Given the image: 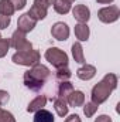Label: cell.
Returning <instances> with one entry per match:
<instances>
[{
  "label": "cell",
  "mask_w": 120,
  "mask_h": 122,
  "mask_svg": "<svg viewBox=\"0 0 120 122\" xmlns=\"http://www.w3.org/2000/svg\"><path fill=\"white\" fill-rule=\"evenodd\" d=\"M51 71L48 67L42 65V64H35L32 65L28 71L24 72V85L34 92H38L45 84V81L50 78Z\"/></svg>",
  "instance_id": "1"
},
{
  "label": "cell",
  "mask_w": 120,
  "mask_h": 122,
  "mask_svg": "<svg viewBox=\"0 0 120 122\" xmlns=\"http://www.w3.org/2000/svg\"><path fill=\"white\" fill-rule=\"evenodd\" d=\"M117 87V75L116 74H106L102 81H99L93 88H92V102L96 105H100L107 101L110 94L116 90Z\"/></svg>",
  "instance_id": "2"
},
{
  "label": "cell",
  "mask_w": 120,
  "mask_h": 122,
  "mask_svg": "<svg viewBox=\"0 0 120 122\" xmlns=\"http://www.w3.org/2000/svg\"><path fill=\"white\" fill-rule=\"evenodd\" d=\"M41 58V54L38 50H27V51H17L16 54H13L11 61L14 64L18 65H26V67H32L35 64H38V61Z\"/></svg>",
  "instance_id": "3"
},
{
  "label": "cell",
  "mask_w": 120,
  "mask_h": 122,
  "mask_svg": "<svg viewBox=\"0 0 120 122\" xmlns=\"http://www.w3.org/2000/svg\"><path fill=\"white\" fill-rule=\"evenodd\" d=\"M45 60L52 64L55 68L66 67L68 65V54L57 47H51L45 51Z\"/></svg>",
  "instance_id": "4"
},
{
  "label": "cell",
  "mask_w": 120,
  "mask_h": 122,
  "mask_svg": "<svg viewBox=\"0 0 120 122\" xmlns=\"http://www.w3.org/2000/svg\"><path fill=\"white\" fill-rule=\"evenodd\" d=\"M10 46L16 48L17 51H27L32 48V44L26 38V34L18 30H16L13 33V36L10 37Z\"/></svg>",
  "instance_id": "5"
},
{
  "label": "cell",
  "mask_w": 120,
  "mask_h": 122,
  "mask_svg": "<svg viewBox=\"0 0 120 122\" xmlns=\"http://www.w3.org/2000/svg\"><path fill=\"white\" fill-rule=\"evenodd\" d=\"M97 17L102 23H115L120 17V10L117 6H109V7H103L97 11Z\"/></svg>",
  "instance_id": "6"
},
{
  "label": "cell",
  "mask_w": 120,
  "mask_h": 122,
  "mask_svg": "<svg viewBox=\"0 0 120 122\" xmlns=\"http://www.w3.org/2000/svg\"><path fill=\"white\" fill-rule=\"evenodd\" d=\"M35 24H37V21L31 17L28 13H24L23 16H20L18 17V21H17V30L21 31V33H24V34H27V33H30L31 30H34V27H35Z\"/></svg>",
  "instance_id": "7"
},
{
  "label": "cell",
  "mask_w": 120,
  "mask_h": 122,
  "mask_svg": "<svg viewBox=\"0 0 120 122\" xmlns=\"http://www.w3.org/2000/svg\"><path fill=\"white\" fill-rule=\"evenodd\" d=\"M51 34H52V37H54L55 40H58V41H65V40H68V37H69V27H68L66 23L58 21V23H55V24L52 26Z\"/></svg>",
  "instance_id": "8"
},
{
  "label": "cell",
  "mask_w": 120,
  "mask_h": 122,
  "mask_svg": "<svg viewBox=\"0 0 120 122\" xmlns=\"http://www.w3.org/2000/svg\"><path fill=\"white\" fill-rule=\"evenodd\" d=\"M72 14L74 17L79 21V23H88L90 19V10L85 6V4H78L72 9Z\"/></svg>",
  "instance_id": "9"
},
{
  "label": "cell",
  "mask_w": 120,
  "mask_h": 122,
  "mask_svg": "<svg viewBox=\"0 0 120 122\" xmlns=\"http://www.w3.org/2000/svg\"><path fill=\"white\" fill-rule=\"evenodd\" d=\"M66 104L72 108H78V107H82L85 104V94L82 91H74L71 92L68 97H66Z\"/></svg>",
  "instance_id": "10"
},
{
  "label": "cell",
  "mask_w": 120,
  "mask_h": 122,
  "mask_svg": "<svg viewBox=\"0 0 120 122\" xmlns=\"http://www.w3.org/2000/svg\"><path fill=\"white\" fill-rule=\"evenodd\" d=\"M76 75H78V78H79V80L89 81V80H92V78L96 75V68H95V65L85 64L83 67H81V68L76 71Z\"/></svg>",
  "instance_id": "11"
},
{
  "label": "cell",
  "mask_w": 120,
  "mask_h": 122,
  "mask_svg": "<svg viewBox=\"0 0 120 122\" xmlns=\"http://www.w3.org/2000/svg\"><path fill=\"white\" fill-rule=\"evenodd\" d=\"M54 108H55L57 115L61 117V118H64V117L68 115V108H69V107H68V104H66V99L55 97V98H54Z\"/></svg>",
  "instance_id": "12"
},
{
  "label": "cell",
  "mask_w": 120,
  "mask_h": 122,
  "mask_svg": "<svg viewBox=\"0 0 120 122\" xmlns=\"http://www.w3.org/2000/svg\"><path fill=\"white\" fill-rule=\"evenodd\" d=\"M45 104H47V97L45 95H38L37 98H34L28 104L27 111L28 112H37L38 109H42L45 107Z\"/></svg>",
  "instance_id": "13"
},
{
  "label": "cell",
  "mask_w": 120,
  "mask_h": 122,
  "mask_svg": "<svg viewBox=\"0 0 120 122\" xmlns=\"http://www.w3.org/2000/svg\"><path fill=\"white\" fill-rule=\"evenodd\" d=\"M89 34L90 31L86 23H78L75 26V36H76V38L79 41H86L89 38Z\"/></svg>",
  "instance_id": "14"
},
{
  "label": "cell",
  "mask_w": 120,
  "mask_h": 122,
  "mask_svg": "<svg viewBox=\"0 0 120 122\" xmlns=\"http://www.w3.org/2000/svg\"><path fill=\"white\" fill-rule=\"evenodd\" d=\"M34 122H54V115L44 108L38 109L37 112H34Z\"/></svg>",
  "instance_id": "15"
},
{
  "label": "cell",
  "mask_w": 120,
  "mask_h": 122,
  "mask_svg": "<svg viewBox=\"0 0 120 122\" xmlns=\"http://www.w3.org/2000/svg\"><path fill=\"white\" fill-rule=\"evenodd\" d=\"M47 11H48V10L42 9V7H40V6H37V4H32L31 9L27 13L30 14L35 21H38V20H44V19L47 17Z\"/></svg>",
  "instance_id": "16"
},
{
  "label": "cell",
  "mask_w": 120,
  "mask_h": 122,
  "mask_svg": "<svg viewBox=\"0 0 120 122\" xmlns=\"http://www.w3.org/2000/svg\"><path fill=\"white\" fill-rule=\"evenodd\" d=\"M72 57H74V60L76 61V62H79V64H85L86 62L85 61V56H83V48H82V46H81L79 41L72 44Z\"/></svg>",
  "instance_id": "17"
},
{
  "label": "cell",
  "mask_w": 120,
  "mask_h": 122,
  "mask_svg": "<svg viewBox=\"0 0 120 122\" xmlns=\"http://www.w3.org/2000/svg\"><path fill=\"white\" fill-rule=\"evenodd\" d=\"M52 6H54V10L58 14H66V13L71 11V3L66 1V0H54Z\"/></svg>",
  "instance_id": "18"
},
{
  "label": "cell",
  "mask_w": 120,
  "mask_h": 122,
  "mask_svg": "<svg viewBox=\"0 0 120 122\" xmlns=\"http://www.w3.org/2000/svg\"><path fill=\"white\" fill-rule=\"evenodd\" d=\"M74 91V85L69 82V81H62L60 85H58V92H57V97L58 98H64L66 99V97Z\"/></svg>",
  "instance_id": "19"
},
{
  "label": "cell",
  "mask_w": 120,
  "mask_h": 122,
  "mask_svg": "<svg viewBox=\"0 0 120 122\" xmlns=\"http://www.w3.org/2000/svg\"><path fill=\"white\" fill-rule=\"evenodd\" d=\"M14 7L13 4L10 3V0H0V14H4V16H13L14 13Z\"/></svg>",
  "instance_id": "20"
},
{
  "label": "cell",
  "mask_w": 120,
  "mask_h": 122,
  "mask_svg": "<svg viewBox=\"0 0 120 122\" xmlns=\"http://www.w3.org/2000/svg\"><path fill=\"white\" fill-rule=\"evenodd\" d=\"M71 75H72V72H71V70L68 68V65L66 67H61V68H57V74H55V77H57V80L62 82V81H68L69 78H71Z\"/></svg>",
  "instance_id": "21"
},
{
  "label": "cell",
  "mask_w": 120,
  "mask_h": 122,
  "mask_svg": "<svg viewBox=\"0 0 120 122\" xmlns=\"http://www.w3.org/2000/svg\"><path fill=\"white\" fill-rule=\"evenodd\" d=\"M97 108H99V105L93 104L92 101H90V102H86V104L83 105V114L86 115V118H90V117H93V115L96 114Z\"/></svg>",
  "instance_id": "22"
},
{
  "label": "cell",
  "mask_w": 120,
  "mask_h": 122,
  "mask_svg": "<svg viewBox=\"0 0 120 122\" xmlns=\"http://www.w3.org/2000/svg\"><path fill=\"white\" fill-rule=\"evenodd\" d=\"M10 48V38H3L0 34V58H3Z\"/></svg>",
  "instance_id": "23"
},
{
  "label": "cell",
  "mask_w": 120,
  "mask_h": 122,
  "mask_svg": "<svg viewBox=\"0 0 120 122\" xmlns=\"http://www.w3.org/2000/svg\"><path fill=\"white\" fill-rule=\"evenodd\" d=\"M0 122H16V118L11 112L0 108Z\"/></svg>",
  "instance_id": "24"
},
{
  "label": "cell",
  "mask_w": 120,
  "mask_h": 122,
  "mask_svg": "<svg viewBox=\"0 0 120 122\" xmlns=\"http://www.w3.org/2000/svg\"><path fill=\"white\" fill-rule=\"evenodd\" d=\"M11 23V17L10 16H4V14H0V30H4L10 26Z\"/></svg>",
  "instance_id": "25"
},
{
  "label": "cell",
  "mask_w": 120,
  "mask_h": 122,
  "mask_svg": "<svg viewBox=\"0 0 120 122\" xmlns=\"http://www.w3.org/2000/svg\"><path fill=\"white\" fill-rule=\"evenodd\" d=\"M52 1L54 0H34V4H37V6H40V7L45 9V10H48L52 6Z\"/></svg>",
  "instance_id": "26"
},
{
  "label": "cell",
  "mask_w": 120,
  "mask_h": 122,
  "mask_svg": "<svg viewBox=\"0 0 120 122\" xmlns=\"http://www.w3.org/2000/svg\"><path fill=\"white\" fill-rule=\"evenodd\" d=\"M10 3L13 4L14 10H21V9H24V7H26L27 0H10Z\"/></svg>",
  "instance_id": "27"
},
{
  "label": "cell",
  "mask_w": 120,
  "mask_h": 122,
  "mask_svg": "<svg viewBox=\"0 0 120 122\" xmlns=\"http://www.w3.org/2000/svg\"><path fill=\"white\" fill-rule=\"evenodd\" d=\"M9 99H10V95H9V92L4 91V90H0V107L6 105V104L9 102Z\"/></svg>",
  "instance_id": "28"
},
{
  "label": "cell",
  "mask_w": 120,
  "mask_h": 122,
  "mask_svg": "<svg viewBox=\"0 0 120 122\" xmlns=\"http://www.w3.org/2000/svg\"><path fill=\"white\" fill-rule=\"evenodd\" d=\"M65 122H82L81 121V118H79V115H76V114H72V115H69Z\"/></svg>",
  "instance_id": "29"
},
{
  "label": "cell",
  "mask_w": 120,
  "mask_h": 122,
  "mask_svg": "<svg viewBox=\"0 0 120 122\" xmlns=\"http://www.w3.org/2000/svg\"><path fill=\"white\" fill-rule=\"evenodd\" d=\"M95 122H112V118L110 117H107V115H99Z\"/></svg>",
  "instance_id": "30"
},
{
  "label": "cell",
  "mask_w": 120,
  "mask_h": 122,
  "mask_svg": "<svg viewBox=\"0 0 120 122\" xmlns=\"http://www.w3.org/2000/svg\"><path fill=\"white\" fill-rule=\"evenodd\" d=\"M113 0H97V3L99 4H109V3H112Z\"/></svg>",
  "instance_id": "31"
},
{
  "label": "cell",
  "mask_w": 120,
  "mask_h": 122,
  "mask_svg": "<svg viewBox=\"0 0 120 122\" xmlns=\"http://www.w3.org/2000/svg\"><path fill=\"white\" fill-rule=\"evenodd\" d=\"M66 1H69V3H71V4H72V3H74V1H75V0H66Z\"/></svg>",
  "instance_id": "32"
}]
</instances>
